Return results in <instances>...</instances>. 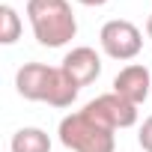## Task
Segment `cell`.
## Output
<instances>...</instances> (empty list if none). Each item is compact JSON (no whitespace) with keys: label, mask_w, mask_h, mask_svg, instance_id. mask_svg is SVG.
<instances>
[{"label":"cell","mask_w":152,"mask_h":152,"mask_svg":"<svg viewBox=\"0 0 152 152\" xmlns=\"http://www.w3.org/2000/svg\"><path fill=\"white\" fill-rule=\"evenodd\" d=\"M27 21L45 48H63L78 36V18L69 0H27Z\"/></svg>","instance_id":"cell-1"},{"label":"cell","mask_w":152,"mask_h":152,"mask_svg":"<svg viewBox=\"0 0 152 152\" xmlns=\"http://www.w3.org/2000/svg\"><path fill=\"white\" fill-rule=\"evenodd\" d=\"M57 134H60V143L72 152H113L116 149V137H113L116 131L99 125L84 110L63 116Z\"/></svg>","instance_id":"cell-2"},{"label":"cell","mask_w":152,"mask_h":152,"mask_svg":"<svg viewBox=\"0 0 152 152\" xmlns=\"http://www.w3.org/2000/svg\"><path fill=\"white\" fill-rule=\"evenodd\" d=\"M84 113L93 116L99 125L110 128V131H119V128H131L137 122V104H131L128 99H122L119 93H104V96H96L93 102L84 104Z\"/></svg>","instance_id":"cell-3"},{"label":"cell","mask_w":152,"mask_h":152,"mask_svg":"<svg viewBox=\"0 0 152 152\" xmlns=\"http://www.w3.org/2000/svg\"><path fill=\"white\" fill-rule=\"evenodd\" d=\"M99 42H102V51H104L110 60L125 63V60H134V57L140 54V48H143V33H140L131 21L113 18V21H107V24L102 27Z\"/></svg>","instance_id":"cell-4"},{"label":"cell","mask_w":152,"mask_h":152,"mask_svg":"<svg viewBox=\"0 0 152 152\" xmlns=\"http://www.w3.org/2000/svg\"><path fill=\"white\" fill-rule=\"evenodd\" d=\"M63 69H66V75L78 87H90L99 75H102V57L96 54V48L81 45V48H72L63 57Z\"/></svg>","instance_id":"cell-5"},{"label":"cell","mask_w":152,"mask_h":152,"mask_svg":"<svg viewBox=\"0 0 152 152\" xmlns=\"http://www.w3.org/2000/svg\"><path fill=\"white\" fill-rule=\"evenodd\" d=\"M149 90H152V75L140 63H131V66L119 69V75L113 78V93H119L122 99H128L137 107L149 99Z\"/></svg>","instance_id":"cell-6"},{"label":"cell","mask_w":152,"mask_h":152,"mask_svg":"<svg viewBox=\"0 0 152 152\" xmlns=\"http://www.w3.org/2000/svg\"><path fill=\"white\" fill-rule=\"evenodd\" d=\"M48 78H51V66H45V63H24L18 69V75H15V90L27 102H45Z\"/></svg>","instance_id":"cell-7"},{"label":"cell","mask_w":152,"mask_h":152,"mask_svg":"<svg viewBox=\"0 0 152 152\" xmlns=\"http://www.w3.org/2000/svg\"><path fill=\"white\" fill-rule=\"evenodd\" d=\"M81 87L75 84L63 66H51V78H48V90H45V104L51 107H72V102L78 99Z\"/></svg>","instance_id":"cell-8"},{"label":"cell","mask_w":152,"mask_h":152,"mask_svg":"<svg viewBox=\"0 0 152 152\" xmlns=\"http://www.w3.org/2000/svg\"><path fill=\"white\" fill-rule=\"evenodd\" d=\"M9 149L12 152H51V137H48V131L27 125V128H18L12 134Z\"/></svg>","instance_id":"cell-9"},{"label":"cell","mask_w":152,"mask_h":152,"mask_svg":"<svg viewBox=\"0 0 152 152\" xmlns=\"http://www.w3.org/2000/svg\"><path fill=\"white\" fill-rule=\"evenodd\" d=\"M21 30H24L21 15L15 12V6L3 3V6H0V42H3V45H15L21 39Z\"/></svg>","instance_id":"cell-10"},{"label":"cell","mask_w":152,"mask_h":152,"mask_svg":"<svg viewBox=\"0 0 152 152\" xmlns=\"http://www.w3.org/2000/svg\"><path fill=\"white\" fill-rule=\"evenodd\" d=\"M137 143H140L143 152H152V116L143 119V125H140V131H137Z\"/></svg>","instance_id":"cell-11"},{"label":"cell","mask_w":152,"mask_h":152,"mask_svg":"<svg viewBox=\"0 0 152 152\" xmlns=\"http://www.w3.org/2000/svg\"><path fill=\"white\" fill-rule=\"evenodd\" d=\"M78 3H81V6H104L107 0H78Z\"/></svg>","instance_id":"cell-12"},{"label":"cell","mask_w":152,"mask_h":152,"mask_svg":"<svg viewBox=\"0 0 152 152\" xmlns=\"http://www.w3.org/2000/svg\"><path fill=\"white\" fill-rule=\"evenodd\" d=\"M146 36L152 39V12H149V18H146Z\"/></svg>","instance_id":"cell-13"}]
</instances>
